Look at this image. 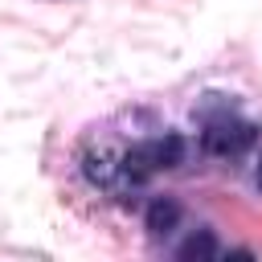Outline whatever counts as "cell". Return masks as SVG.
<instances>
[{
    "mask_svg": "<svg viewBox=\"0 0 262 262\" xmlns=\"http://www.w3.org/2000/svg\"><path fill=\"white\" fill-rule=\"evenodd\" d=\"M123 176L131 180V184H143V180H151L156 172H160V164H156V151H151V139H143V143H135L127 156H123Z\"/></svg>",
    "mask_w": 262,
    "mask_h": 262,
    "instance_id": "2",
    "label": "cell"
},
{
    "mask_svg": "<svg viewBox=\"0 0 262 262\" xmlns=\"http://www.w3.org/2000/svg\"><path fill=\"white\" fill-rule=\"evenodd\" d=\"M258 188H262V164H258Z\"/></svg>",
    "mask_w": 262,
    "mask_h": 262,
    "instance_id": "6",
    "label": "cell"
},
{
    "mask_svg": "<svg viewBox=\"0 0 262 262\" xmlns=\"http://www.w3.org/2000/svg\"><path fill=\"white\" fill-rule=\"evenodd\" d=\"M176 221H180V205H176L172 196H156V201L147 205V213H143V225H147V233H151V237L172 233V229H176Z\"/></svg>",
    "mask_w": 262,
    "mask_h": 262,
    "instance_id": "3",
    "label": "cell"
},
{
    "mask_svg": "<svg viewBox=\"0 0 262 262\" xmlns=\"http://www.w3.org/2000/svg\"><path fill=\"white\" fill-rule=\"evenodd\" d=\"M258 127L246 123V119H233V115H221V119H209L205 131H201V147L209 156H221V160H233L242 156L250 143H254Z\"/></svg>",
    "mask_w": 262,
    "mask_h": 262,
    "instance_id": "1",
    "label": "cell"
},
{
    "mask_svg": "<svg viewBox=\"0 0 262 262\" xmlns=\"http://www.w3.org/2000/svg\"><path fill=\"white\" fill-rule=\"evenodd\" d=\"M217 254H221V242H217L213 229H196V233H188V237L180 242V250H176L180 262H209V258H217Z\"/></svg>",
    "mask_w": 262,
    "mask_h": 262,
    "instance_id": "4",
    "label": "cell"
},
{
    "mask_svg": "<svg viewBox=\"0 0 262 262\" xmlns=\"http://www.w3.org/2000/svg\"><path fill=\"white\" fill-rule=\"evenodd\" d=\"M151 151H156V164H160V172H164V168H176V164L184 160V139H180L176 131H168V135H156V139H151Z\"/></svg>",
    "mask_w": 262,
    "mask_h": 262,
    "instance_id": "5",
    "label": "cell"
}]
</instances>
